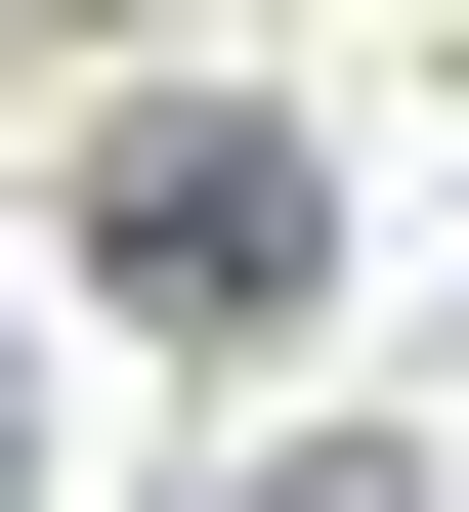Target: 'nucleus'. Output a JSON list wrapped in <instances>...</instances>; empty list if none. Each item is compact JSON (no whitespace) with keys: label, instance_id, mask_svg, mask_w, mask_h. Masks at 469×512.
I'll use <instances>...</instances> for the list:
<instances>
[{"label":"nucleus","instance_id":"nucleus-1","mask_svg":"<svg viewBox=\"0 0 469 512\" xmlns=\"http://www.w3.org/2000/svg\"><path fill=\"white\" fill-rule=\"evenodd\" d=\"M86 256L171 299V342H256V299H299V128H128V171H86Z\"/></svg>","mask_w":469,"mask_h":512},{"label":"nucleus","instance_id":"nucleus-2","mask_svg":"<svg viewBox=\"0 0 469 512\" xmlns=\"http://www.w3.org/2000/svg\"><path fill=\"white\" fill-rule=\"evenodd\" d=\"M256 512H427V470H256Z\"/></svg>","mask_w":469,"mask_h":512}]
</instances>
